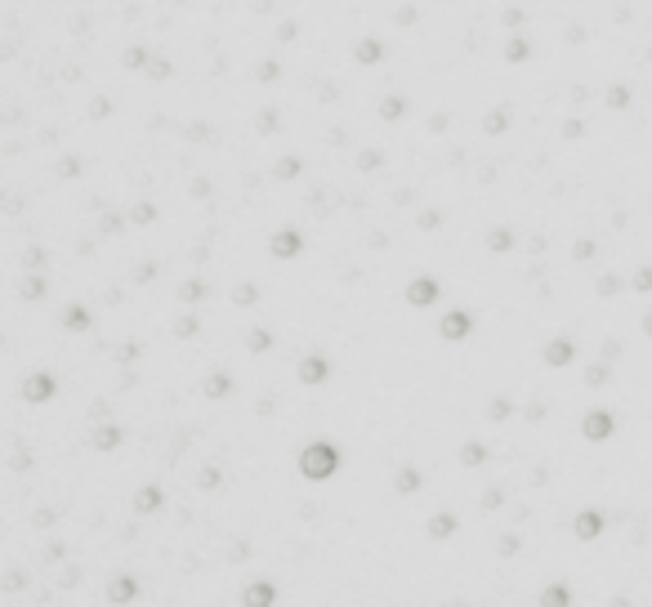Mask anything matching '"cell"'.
<instances>
[{"label": "cell", "instance_id": "cell-10", "mask_svg": "<svg viewBox=\"0 0 652 607\" xmlns=\"http://www.w3.org/2000/svg\"><path fill=\"white\" fill-rule=\"evenodd\" d=\"M116 442H121V429H98V433H94V447H103V451L116 447Z\"/></svg>", "mask_w": 652, "mask_h": 607}, {"label": "cell", "instance_id": "cell-19", "mask_svg": "<svg viewBox=\"0 0 652 607\" xmlns=\"http://www.w3.org/2000/svg\"><path fill=\"white\" fill-rule=\"evenodd\" d=\"M509 242H514V237H509V232H505V228H500V232H492V250H505Z\"/></svg>", "mask_w": 652, "mask_h": 607}, {"label": "cell", "instance_id": "cell-22", "mask_svg": "<svg viewBox=\"0 0 652 607\" xmlns=\"http://www.w3.org/2000/svg\"><path fill=\"white\" fill-rule=\"evenodd\" d=\"M509 415V402H492V420H505Z\"/></svg>", "mask_w": 652, "mask_h": 607}, {"label": "cell", "instance_id": "cell-2", "mask_svg": "<svg viewBox=\"0 0 652 607\" xmlns=\"http://www.w3.org/2000/svg\"><path fill=\"white\" fill-rule=\"evenodd\" d=\"M612 415L608 411H590V415H585V437H590V442H604V437H612Z\"/></svg>", "mask_w": 652, "mask_h": 607}, {"label": "cell", "instance_id": "cell-7", "mask_svg": "<svg viewBox=\"0 0 652 607\" xmlns=\"http://www.w3.org/2000/svg\"><path fill=\"white\" fill-rule=\"evenodd\" d=\"M299 380H304V384L326 380V358H304V362H299Z\"/></svg>", "mask_w": 652, "mask_h": 607}, {"label": "cell", "instance_id": "cell-13", "mask_svg": "<svg viewBox=\"0 0 652 607\" xmlns=\"http://www.w3.org/2000/svg\"><path fill=\"white\" fill-rule=\"evenodd\" d=\"M384 116H403L407 112V103H403V98H384V108H380Z\"/></svg>", "mask_w": 652, "mask_h": 607}, {"label": "cell", "instance_id": "cell-23", "mask_svg": "<svg viewBox=\"0 0 652 607\" xmlns=\"http://www.w3.org/2000/svg\"><path fill=\"white\" fill-rule=\"evenodd\" d=\"M634 286H639V291H648V286H652V273H639V277H634Z\"/></svg>", "mask_w": 652, "mask_h": 607}, {"label": "cell", "instance_id": "cell-9", "mask_svg": "<svg viewBox=\"0 0 652 607\" xmlns=\"http://www.w3.org/2000/svg\"><path fill=\"white\" fill-rule=\"evenodd\" d=\"M545 362H549V366H563V362H572V344H567V340H554V344L545 348Z\"/></svg>", "mask_w": 652, "mask_h": 607}, {"label": "cell", "instance_id": "cell-11", "mask_svg": "<svg viewBox=\"0 0 652 607\" xmlns=\"http://www.w3.org/2000/svg\"><path fill=\"white\" fill-rule=\"evenodd\" d=\"M139 509H157V504H161V492H157V487H148V492H139Z\"/></svg>", "mask_w": 652, "mask_h": 607}, {"label": "cell", "instance_id": "cell-6", "mask_svg": "<svg viewBox=\"0 0 652 607\" xmlns=\"http://www.w3.org/2000/svg\"><path fill=\"white\" fill-rule=\"evenodd\" d=\"M299 246H304V242H299V232H277V237H273V255L291 259V255H299Z\"/></svg>", "mask_w": 652, "mask_h": 607}, {"label": "cell", "instance_id": "cell-5", "mask_svg": "<svg viewBox=\"0 0 652 607\" xmlns=\"http://www.w3.org/2000/svg\"><path fill=\"white\" fill-rule=\"evenodd\" d=\"M49 393H54V380H49V375H31V380L23 384V398H27V402H45Z\"/></svg>", "mask_w": 652, "mask_h": 607}, {"label": "cell", "instance_id": "cell-4", "mask_svg": "<svg viewBox=\"0 0 652 607\" xmlns=\"http://www.w3.org/2000/svg\"><path fill=\"white\" fill-rule=\"evenodd\" d=\"M470 331H474L470 313H447V317H443V340H465Z\"/></svg>", "mask_w": 652, "mask_h": 607}, {"label": "cell", "instance_id": "cell-3", "mask_svg": "<svg viewBox=\"0 0 652 607\" xmlns=\"http://www.w3.org/2000/svg\"><path fill=\"white\" fill-rule=\"evenodd\" d=\"M407 299L415 304V308H425V304L438 299V281H433V277H415V281L407 286Z\"/></svg>", "mask_w": 652, "mask_h": 607}, {"label": "cell", "instance_id": "cell-18", "mask_svg": "<svg viewBox=\"0 0 652 607\" xmlns=\"http://www.w3.org/2000/svg\"><path fill=\"white\" fill-rule=\"evenodd\" d=\"M415 482H420V474H415V469H407V474L398 478V487H403V492H415Z\"/></svg>", "mask_w": 652, "mask_h": 607}, {"label": "cell", "instance_id": "cell-16", "mask_svg": "<svg viewBox=\"0 0 652 607\" xmlns=\"http://www.w3.org/2000/svg\"><path fill=\"white\" fill-rule=\"evenodd\" d=\"M206 393H228V375H210L206 380Z\"/></svg>", "mask_w": 652, "mask_h": 607}, {"label": "cell", "instance_id": "cell-14", "mask_svg": "<svg viewBox=\"0 0 652 607\" xmlns=\"http://www.w3.org/2000/svg\"><path fill=\"white\" fill-rule=\"evenodd\" d=\"M451 527H456V522H451V518H447V514H443V518H433V522H429V531H433V536H447V531H451Z\"/></svg>", "mask_w": 652, "mask_h": 607}, {"label": "cell", "instance_id": "cell-20", "mask_svg": "<svg viewBox=\"0 0 652 607\" xmlns=\"http://www.w3.org/2000/svg\"><path fill=\"white\" fill-rule=\"evenodd\" d=\"M487 130H492V134L505 130V112H492V116H487Z\"/></svg>", "mask_w": 652, "mask_h": 607}, {"label": "cell", "instance_id": "cell-12", "mask_svg": "<svg viewBox=\"0 0 652 607\" xmlns=\"http://www.w3.org/2000/svg\"><path fill=\"white\" fill-rule=\"evenodd\" d=\"M358 58H362V63H376V58H380V41H362V45H358Z\"/></svg>", "mask_w": 652, "mask_h": 607}, {"label": "cell", "instance_id": "cell-24", "mask_svg": "<svg viewBox=\"0 0 652 607\" xmlns=\"http://www.w3.org/2000/svg\"><path fill=\"white\" fill-rule=\"evenodd\" d=\"M643 326H648V331H652V317H648V322H643Z\"/></svg>", "mask_w": 652, "mask_h": 607}, {"label": "cell", "instance_id": "cell-15", "mask_svg": "<svg viewBox=\"0 0 652 607\" xmlns=\"http://www.w3.org/2000/svg\"><path fill=\"white\" fill-rule=\"evenodd\" d=\"M505 58H509V63H523V58H527V45H523V41H514V45L505 49Z\"/></svg>", "mask_w": 652, "mask_h": 607}, {"label": "cell", "instance_id": "cell-17", "mask_svg": "<svg viewBox=\"0 0 652 607\" xmlns=\"http://www.w3.org/2000/svg\"><path fill=\"white\" fill-rule=\"evenodd\" d=\"M68 326H76V331H86V326H90V317H86V313H81V308H72V313H68Z\"/></svg>", "mask_w": 652, "mask_h": 607}, {"label": "cell", "instance_id": "cell-1", "mask_svg": "<svg viewBox=\"0 0 652 607\" xmlns=\"http://www.w3.org/2000/svg\"><path fill=\"white\" fill-rule=\"evenodd\" d=\"M340 469V451L331 447V442H313L304 455H299V474H304L309 482H322V478H331Z\"/></svg>", "mask_w": 652, "mask_h": 607}, {"label": "cell", "instance_id": "cell-21", "mask_svg": "<svg viewBox=\"0 0 652 607\" xmlns=\"http://www.w3.org/2000/svg\"><path fill=\"white\" fill-rule=\"evenodd\" d=\"M237 304H255V286H237Z\"/></svg>", "mask_w": 652, "mask_h": 607}, {"label": "cell", "instance_id": "cell-8", "mask_svg": "<svg viewBox=\"0 0 652 607\" xmlns=\"http://www.w3.org/2000/svg\"><path fill=\"white\" fill-rule=\"evenodd\" d=\"M599 531H604V518H599L594 509H585L576 518V536H581V541H590V536H599Z\"/></svg>", "mask_w": 652, "mask_h": 607}]
</instances>
